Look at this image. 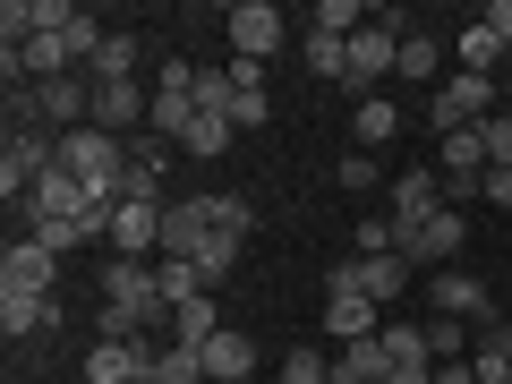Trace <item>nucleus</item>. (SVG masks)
I'll use <instances>...</instances> for the list:
<instances>
[{
  "instance_id": "obj_1",
  "label": "nucleus",
  "mask_w": 512,
  "mask_h": 384,
  "mask_svg": "<svg viewBox=\"0 0 512 384\" xmlns=\"http://www.w3.org/2000/svg\"><path fill=\"white\" fill-rule=\"evenodd\" d=\"M60 171L86 180L94 205H120V171H128V137H103V128H69L60 137Z\"/></svg>"
},
{
  "instance_id": "obj_2",
  "label": "nucleus",
  "mask_w": 512,
  "mask_h": 384,
  "mask_svg": "<svg viewBox=\"0 0 512 384\" xmlns=\"http://www.w3.org/2000/svg\"><path fill=\"white\" fill-rule=\"evenodd\" d=\"M487 120H495V77L453 69V77L427 86V128H436V137H453V128H487Z\"/></svg>"
},
{
  "instance_id": "obj_3",
  "label": "nucleus",
  "mask_w": 512,
  "mask_h": 384,
  "mask_svg": "<svg viewBox=\"0 0 512 384\" xmlns=\"http://www.w3.org/2000/svg\"><path fill=\"white\" fill-rule=\"evenodd\" d=\"M325 333H333L342 350H350V342H376V333H384V308L359 291V265H333V274H325Z\"/></svg>"
},
{
  "instance_id": "obj_4",
  "label": "nucleus",
  "mask_w": 512,
  "mask_h": 384,
  "mask_svg": "<svg viewBox=\"0 0 512 384\" xmlns=\"http://www.w3.org/2000/svg\"><path fill=\"white\" fill-rule=\"evenodd\" d=\"M393 231H402V256L419 265V274H444V265L461 256V239H470V222H461V205H436L427 222H393Z\"/></svg>"
},
{
  "instance_id": "obj_5",
  "label": "nucleus",
  "mask_w": 512,
  "mask_h": 384,
  "mask_svg": "<svg viewBox=\"0 0 512 384\" xmlns=\"http://www.w3.org/2000/svg\"><path fill=\"white\" fill-rule=\"evenodd\" d=\"M393 69H402V26L367 18L359 35H350V77H342V86L350 94H376V77H393Z\"/></svg>"
},
{
  "instance_id": "obj_6",
  "label": "nucleus",
  "mask_w": 512,
  "mask_h": 384,
  "mask_svg": "<svg viewBox=\"0 0 512 384\" xmlns=\"http://www.w3.org/2000/svg\"><path fill=\"white\" fill-rule=\"evenodd\" d=\"M222 43H231V60H274L282 52V9H274V0H239V9H222Z\"/></svg>"
},
{
  "instance_id": "obj_7",
  "label": "nucleus",
  "mask_w": 512,
  "mask_h": 384,
  "mask_svg": "<svg viewBox=\"0 0 512 384\" xmlns=\"http://www.w3.org/2000/svg\"><path fill=\"white\" fill-rule=\"evenodd\" d=\"M427 316H461V325H495V299H487V282H478L470 265H444V274H427Z\"/></svg>"
},
{
  "instance_id": "obj_8",
  "label": "nucleus",
  "mask_w": 512,
  "mask_h": 384,
  "mask_svg": "<svg viewBox=\"0 0 512 384\" xmlns=\"http://www.w3.org/2000/svg\"><path fill=\"white\" fill-rule=\"evenodd\" d=\"M436 171H444V197H478V180H487V128H453V137H436Z\"/></svg>"
},
{
  "instance_id": "obj_9",
  "label": "nucleus",
  "mask_w": 512,
  "mask_h": 384,
  "mask_svg": "<svg viewBox=\"0 0 512 384\" xmlns=\"http://www.w3.org/2000/svg\"><path fill=\"white\" fill-rule=\"evenodd\" d=\"M86 214H94V197H86V180H77V171H43L35 197H26V231H52V222H86Z\"/></svg>"
},
{
  "instance_id": "obj_10",
  "label": "nucleus",
  "mask_w": 512,
  "mask_h": 384,
  "mask_svg": "<svg viewBox=\"0 0 512 384\" xmlns=\"http://www.w3.org/2000/svg\"><path fill=\"white\" fill-rule=\"evenodd\" d=\"M52 282H60V256L43 248L35 231H18V239H9V256H0V291H35V299H52Z\"/></svg>"
},
{
  "instance_id": "obj_11",
  "label": "nucleus",
  "mask_w": 512,
  "mask_h": 384,
  "mask_svg": "<svg viewBox=\"0 0 512 384\" xmlns=\"http://www.w3.org/2000/svg\"><path fill=\"white\" fill-rule=\"evenodd\" d=\"M163 342H94L86 350V384H146Z\"/></svg>"
},
{
  "instance_id": "obj_12",
  "label": "nucleus",
  "mask_w": 512,
  "mask_h": 384,
  "mask_svg": "<svg viewBox=\"0 0 512 384\" xmlns=\"http://www.w3.org/2000/svg\"><path fill=\"white\" fill-rule=\"evenodd\" d=\"M436 205H453V197H444V171L436 163H410L402 180H393V214H384V222H427Z\"/></svg>"
},
{
  "instance_id": "obj_13",
  "label": "nucleus",
  "mask_w": 512,
  "mask_h": 384,
  "mask_svg": "<svg viewBox=\"0 0 512 384\" xmlns=\"http://www.w3.org/2000/svg\"><path fill=\"white\" fill-rule=\"evenodd\" d=\"M205 239H214V222H205V197H180L163 214V256H180V265H197Z\"/></svg>"
},
{
  "instance_id": "obj_14",
  "label": "nucleus",
  "mask_w": 512,
  "mask_h": 384,
  "mask_svg": "<svg viewBox=\"0 0 512 384\" xmlns=\"http://www.w3.org/2000/svg\"><path fill=\"white\" fill-rule=\"evenodd\" d=\"M256 376V342L239 325H222L214 342H205V384H248Z\"/></svg>"
},
{
  "instance_id": "obj_15",
  "label": "nucleus",
  "mask_w": 512,
  "mask_h": 384,
  "mask_svg": "<svg viewBox=\"0 0 512 384\" xmlns=\"http://www.w3.org/2000/svg\"><path fill=\"white\" fill-rule=\"evenodd\" d=\"M350 265H359V291L376 299V308H384V299H402L410 282H419V265H410L402 248H393V256H350Z\"/></svg>"
},
{
  "instance_id": "obj_16",
  "label": "nucleus",
  "mask_w": 512,
  "mask_h": 384,
  "mask_svg": "<svg viewBox=\"0 0 512 384\" xmlns=\"http://www.w3.org/2000/svg\"><path fill=\"white\" fill-rule=\"evenodd\" d=\"M60 325V299H35V291H0V333L26 342V333H52Z\"/></svg>"
},
{
  "instance_id": "obj_17",
  "label": "nucleus",
  "mask_w": 512,
  "mask_h": 384,
  "mask_svg": "<svg viewBox=\"0 0 512 384\" xmlns=\"http://www.w3.org/2000/svg\"><path fill=\"white\" fill-rule=\"evenodd\" d=\"M137 60H146V43L111 26V35H103V52L86 60V77H94V86H128V77H137Z\"/></svg>"
},
{
  "instance_id": "obj_18",
  "label": "nucleus",
  "mask_w": 512,
  "mask_h": 384,
  "mask_svg": "<svg viewBox=\"0 0 512 384\" xmlns=\"http://www.w3.org/2000/svg\"><path fill=\"white\" fill-rule=\"evenodd\" d=\"M214 333H222V308H214V291H205V299H188V308H171V342L205 350Z\"/></svg>"
},
{
  "instance_id": "obj_19",
  "label": "nucleus",
  "mask_w": 512,
  "mask_h": 384,
  "mask_svg": "<svg viewBox=\"0 0 512 384\" xmlns=\"http://www.w3.org/2000/svg\"><path fill=\"white\" fill-rule=\"evenodd\" d=\"M393 128H402V111H393V94H359V154L393 146Z\"/></svg>"
},
{
  "instance_id": "obj_20",
  "label": "nucleus",
  "mask_w": 512,
  "mask_h": 384,
  "mask_svg": "<svg viewBox=\"0 0 512 384\" xmlns=\"http://www.w3.org/2000/svg\"><path fill=\"white\" fill-rule=\"evenodd\" d=\"M231 137H239V128H231V111H197V128L180 137V154H197V163H214V154H231Z\"/></svg>"
},
{
  "instance_id": "obj_21",
  "label": "nucleus",
  "mask_w": 512,
  "mask_h": 384,
  "mask_svg": "<svg viewBox=\"0 0 512 384\" xmlns=\"http://www.w3.org/2000/svg\"><path fill=\"white\" fill-rule=\"evenodd\" d=\"M205 222H214L222 239H248L256 231V205L239 197V188H214V197H205Z\"/></svg>"
},
{
  "instance_id": "obj_22",
  "label": "nucleus",
  "mask_w": 512,
  "mask_h": 384,
  "mask_svg": "<svg viewBox=\"0 0 512 384\" xmlns=\"http://www.w3.org/2000/svg\"><path fill=\"white\" fill-rule=\"evenodd\" d=\"M154 291H163L171 308H188V299H205V274H197V265H180V256H154Z\"/></svg>"
},
{
  "instance_id": "obj_23",
  "label": "nucleus",
  "mask_w": 512,
  "mask_h": 384,
  "mask_svg": "<svg viewBox=\"0 0 512 384\" xmlns=\"http://www.w3.org/2000/svg\"><path fill=\"white\" fill-rule=\"evenodd\" d=\"M376 342H384V359H393V367H436V350H427V325H384Z\"/></svg>"
},
{
  "instance_id": "obj_24",
  "label": "nucleus",
  "mask_w": 512,
  "mask_h": 384,
  "mask_svg": "<svg viewBox=\"0 0 512 384\" xmlns=\"http://www.w3.org/2000/svg\"><path fill=\"white\" fill-rule=\"evenodd\" d=\"M154 384H205V350L163 342V350H154Z\"/></svg>"
},
{
  "instance_id": "obj_25",
  "label": "nucleus",
  "mask_w": 512,
  "mask_h": 384,
  "mask_svg": "<svg viewBox=\"0 0 512 384\" xmlns=\"http://www.w3.org/2000/svg\"><path fill=\"white\" fill-rule=\"evenodd\" d=\"M299 60H308L316 77H350V35H316V26H308V43H299Z\"/></svg>"
},
{
  "instance_id": "obj_26",
  "label": "nucleus",
  "mask_w": 512,
  "mask_h": 384,
  "mask_svg": "<svg viewBox=\"0 0 512 384\" xmlns=\"http://www.w3.org/2000/svg\"><path fill=\"white\" fill-rule=\"evenodd\" d=\"M342 376H359V384H384V376H393L384 342H350V350H342Z\"/></svg>"
},
{
  "instance_id": "obj_27",
  "label": "nucleus",
  "mask_w": 512,
  "mask_h": 384,
  "mask_svg": "<svg viewBox=\"0 0 512 384\" xmlns=\"http://www.w3.org/2000/svg\"><path fill=\"white\" fill-rule=\"evenodd\" d=\"M427 350H436V359H461V350H478V342H470L461 316H427Z\"/></svg>"
},
{
  "instance_id": "obj_28",
  "label": "nucleus",
  "mask_w": 512,
  "mask_h": 384,
  "mask_svg": "<svg viewBox=\"0 0 512 384\" xmlns=\"http://www.w3.org/2000/svg\"><path fill=\"white\" fill-rule=\"evenodd\" d=\"M274 384H333V359H325V350H291Z\"/></svg>"
},
{
  "instance_id": "obj_29",
  "label": "nucleus",
  "mask_w": 512,
  "mask_h": 384,
  "mask_svg": "<svg viewBox=\"0 0 512 384\" xmlns=\"http://www.w3.org/2000/svg\"><path fill=\"white\" fill-rule=\"evenodd\" d=\"M308 26H316V35H359L367 18L350 9V0H316V18H308Z\"/></svg>"
},
{
  "instance_id": "obj_30",
  "label": "nucleus",
  "mask_w": 512,
  "mask_h": 384,
  "mask_svg": "<svg viewBox=\"0 0 512 384\" xmlns=\"http://www.w3.org/2000/svg\"><path fill=\"white\" fill-rule=\"evenodd\" d=\"M231 265H239V239H222V231H214V239H205V256H197V274H205V291H214V282L231 274Z\"/></svg>"
},
{
  "instance_id": "obj_31",
  "label": "nucleus",
  "mask_w": 512,
  "mask_h": 384,
  "mask_svg": "<svg viewBox=\"0 0 512 384\" xmlns=\"http://www.w3.org/2000/svg\"><path fill=\"white\" fill-rule=\"evenodd\" d=\"M495 52H504V43H495L487 26H470V35H461V69H470V77H487V69H495Z\"/></svg>"
},
{
  "instance_id": "obj_32",
  "label": "nucleus",
  "mask_w": 512,
  "mask_h": 384,
  "mask_svg": "<svg viewBox=\"0 0 512 384\" xmlns=\"http://www.w3.org/2000/svg\"><path fill=\"white\" fill-rule=\"evenodd\" d=\"M393 77H427V86H436V43L427 35H402V69Z\"/></svg>"
},
{
  "instance_id": "obj_33",
  "label": "nucleus",
  "mask_w": 512,
  "mask_h": 384,
  "mask_svg": "<svg viewBox=\"0 0 512 384\" xmlns=\"http://www.w3.org/2000/svg\"><path fill=\"white\" fill-rule=\"evenodd\" d=\"M487 163L512 171V111H495V120H487Z\"/></svg>"
},
{
  "instance_id": "obj_34",
  "label": "nucleus",
  "mask_w": 512,
  "mask_h": 384,
  "mask_svg": "<svg viewBox=\"0 0 512 384\" xmlns=\"http://www.w3.org/2000/svg\"><path fill=\"white\" fill-rule=\"evenodd\" d=\"M222 77H231V94H265V60H222Z\"/></svg>"
},
{
  "instance_id": "obj_35",
  "label": "nucleus",
  "mask_w": 512,
  "mask_h": 384,
  "mask_svg": "<svg viewBox=\"0 0 512 384\" xmlns=\"http://www.w3.org/2000/svg\"><path fill=\"white\" fill-rule=\"evenodd\" d=\"M333 180H342V188H350V197H367V188H376V163H367V154H359V146H350V163H342V171H333Z\"/></svg>"
},
{
  "instance_id": "obj_36",
  "label": "nucleus",
  "mask_w": 512,
  "mask_h": 384,
  "mask_svg": "<svg viewBox=\"0 0 512 384\" xmlns=\"http://www.w3.org/2000/svg\"><path fill=\"white\" fill-rule=\"evenodd\" d=\"M265 111H274L265 94H231V128H265Z\"/></svg>"
},
{
  "instance_id": "obj_37",
  "label": "nucleus",
  "mask_w": 512,
  "mask_h": 384,
  "mask_svg": "<svg viewBox=\"0 0 512 384\" xmlns=\"http://www.w3.org/2000/svg\"><path fill=\"white\" fill-rule=\"evenodd\" d=\"M478 197H487L495 214H512V171H495V163H487V180H478Z\"/></svg>"
},
{
  "instance_id": "obj_38",
  "label": "nucleus",
  "mask_w": 512,
  "mask_h": 384,
  "mask_svg": "<svg viewBox=\"0 0 512 384\" xmlns=\"http://www.w3.org/2000/svg\"><path fill=\"white\" fill-rule=\"evenodd\" d=\"M436 384H487V376H478V359H436Z\"/></svg>"
},
{
  "instance_id": "obj_39",
  "label": "nucleus",
  "mask_w": 512,
  "mask_h": 384,
  "mask_svg": "<svg viewBox=\"0 0 512 384\" xmlns=\"http://www.w3.org/2000/svg\"><path fill=\"white\" fill-rule=\"evenodd\" d=\"M478 26H487V35L504 43V52H512V0H495V9H487V18H478Z\"/></svg>"
},
{
  "instance_id": "obj_40",
  "label": "nucleus",
  "mask_w": 512,
  "mask_h": 384,
  "mask_svg": "<svg viewBox=\"0 0 512 384\" xmlns=\"http://www.w3.org/2000/svg\"><path fill=\"white\" fill-rule=\"evenodd\" d=\"M248 384H274V376H248Z\"/></svg>"
},
{
  "instance_id": "obj_41",
  "label": "nucleus",
  "mask_w": 512,
  "mask_h": 384,
  "mask_svg": "<svg viewBox=\"0 0 512 384\" xmlns=\"http://www.w3.org/2000/svg\"><path fill=\"white\" fill-rule=\"evenodd\" d=\"M504 325H512V308H504Z\"/></svg>"
},
{
  "instance_id": "obj_42",
  "label": "nucleus",
  "mask_w": 512,
  "mask_h": 384,
  "mask_svg": "<svg viewBox=\"0 0 512 384\" xmlns=\"http://www.w3.org/2000/svg\"><path fill=\"white\" fill-rule=\"evenodd\" d=\"M146 384H154V376H146Z\"/></svg>"
}]
</instances>
